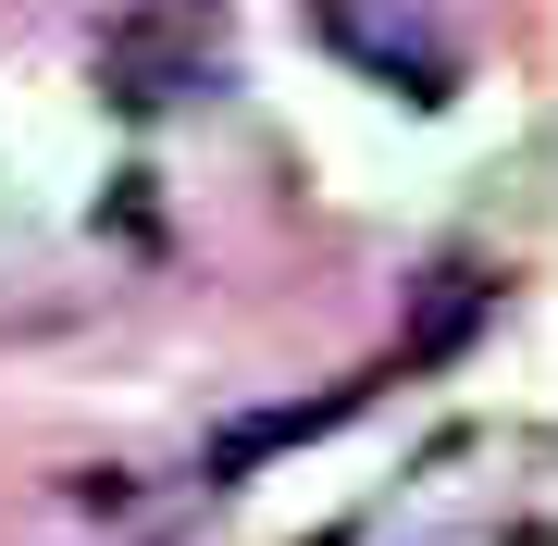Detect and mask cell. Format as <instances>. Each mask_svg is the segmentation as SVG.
Returning <instances> with one entry per match:
<instances>
[{
    "instance_id": "cell-1",
    "label": "cell",
    "mask_w": 558,
    "mask_h": 546,
    "mask_svg": "<svg viewBox=\"0 0 558 546\" xmlns=\"http://www.w3.org/2000/svg\"><path fill=\"white\" fill-rule=\"evenodd\" d=\"M223 62V0H124L100 25V100L112 112H174Z\"/></svg>"
},
{
    "instance_id": "cell-2",
    "label": "cell",
    "mask_w": 558,
    "mask_h": 546,
    "mask_svg": "<svg viewBox=\"0 0 558 546\" xmlns=\"http://www.w3.org/2000/svg\"><path fill=\"white\" fill-rule=\"evenodd\" d=\"M311 38H323V50H348L373 87H398V100H422V112L459 87L447 38H422V25H410V13H385V0H323V13H311Z\"/></svg>"
},
{
    "instance_id": "cell-3",
    "label": "cell",
    "mask_w": 558,
    "mask_h": 546,
    "mask_svg": "<svg viewBox=\"0 0 558 546\" xmlns=\"http://www.w3.org/2000/svg\"><path fill=\"white\" fill-rule=\"evenodd\" d=\"M484 324H497V274L484 262H435L410 286V324H398V373H435V361H459Z\"/></svg>"
},
{
    "instance_id": "cell-4",
    "label": "cell",
    "mask_w": 558,
    "mask_h": 546,
    "mask_svg": "<svg viewBox=\"0 0 558 546\" xmlns=\"http://www.w3.org/2000/svg\"><path fill=\"white\" fill-rule=\"evenodd\" d=\"M348 410H360V385H336V398H311V410H260V423H236V435H223V485H236V472L260 460V447H299V435H323V423H348Z\"/></svg>"
},
{
    "instance_id": "cell-5",
    "label": "cell",
    "mask_w": 558,
    "mask_h": 546,
    "mask_svg": "<svg viewBox=\"0 0 558 546\" xmlns=\"http://www.w3.org/2000/svg\"><path fill=\"white\" fill-rule=\"evenodd\" d=\"M311 546H348V534H311Z\"/></svg>"
}]
</instances>
